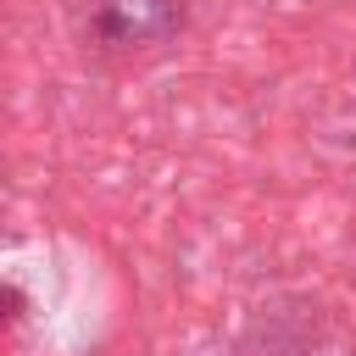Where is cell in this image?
<instances>
[{
	"mask_svg": "<svg viewBox=\"0 0 356 356\" xmlns=\"http://www.w3.org/2000/svg\"><path fill=\"white\" fill-rule=\"evenodd\" d=\"M184 28L178 0H89L83 33L95 50H150Z\"/></svg>",
	"mask_w": 356,
	"mask_h": 356,
	"instance_id": "6da1fadb",
	"label": "cell"
}]
</instances>
